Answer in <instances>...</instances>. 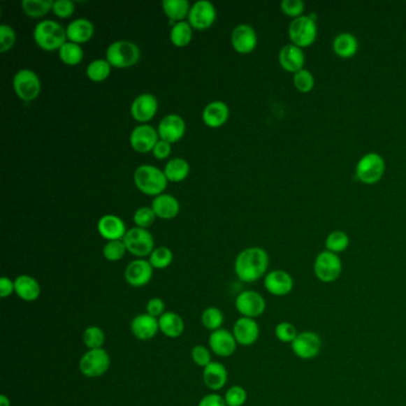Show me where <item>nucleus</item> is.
<instances>
[{"label": "nucleus", "instance_id": "obj_1", "mask_svg": "<svg viewBox=\"0 0 406 406\" xmlns=\"http://www.w3.org/2000/svg\"><path fill=\"white\" fill-rule=\"evenodd\" d=\"M270 267V255L261 247H249L235 259L233 270L241 282L253 284L265 277Z\"/></svg>", "mask_w": 406, "mask_h": 406}, {"label": "nucleus", "instance_id": "obj_2", "mask_svg": "<svg viewBox=\"0 0 406 406\" xmlns=\"http://www.w3.org/2000/svg\"><path fill=\"white\" fill-rule=\"evenodd\" d=\"M34 41L45 52H59L68 41L66 29L55 20H41L34 29Z\"/></svg>", "mask_w": 406, "mask_h": 406}, {"label": "nucleus", "instance_id": "obj_3", "mask_svg": "<svg viewBox=\"0 0 406 406\" xmlns=\"http://www.w3.org/2000/svg\"><path fill=\"white\" fill-rule=\"evenodd\" d=\"M133 182L141 194L154 198L164 194L168 185L164 171L152 165L137 167L133 173Z\"/></svg>", "mask_w": 406, "mask_h": 406}, {"label": "nucleus", "instance_id": "obj_4", "mask_svg": "<svg viewBox=\"0 0 406 406\" xmlns=\"http://www.w3.org/2000/svg\"><path fill=\"white\" fill-rule=\"evenodd\" d=\"M141 57L138 45L130 41H116L108 47L106 60L113 68H130L136 65Z\"/></svg>", "mask_w": 406, "mask_h": 406}, {"label": "nucleus", "instance_id": "obj_5", "mask_svg": "<svg viewBox=\"0 0 406 406\" xmlns=\"http://www.w3.org/2000/svg\"><path fill=\"white\" fill-rule=\"evenodd\" d=\"M386 171V162L378 153H367L358 160L355 175L365 185H375L382 180Z\"/></svg>", "mask_w": 406, "mask_h": 406}, {"label": "nucleus", "instance_id": "obj_6", "mask_svg": "<svg viewBox=\"0 0 406 406\" xmlns=\"http://www.w3.org/2000/svg\"><path fill=\"white\" fill-rule=\"evenodd\" d=\"M317 22L312 16L298 17L292 20L289 27V37L291 43L299 48H307L314 43L317 38Z\"/></svg>", "mask_w": 406, "mask_h": 406}, {"label": "nucleus", "instance_id": "obj_7", "mask_svg": "<svg viewBox=\"0 0 406 406\" xmlns=\"http://www.w3.org/2000/svg\"><path fill=\"white\" fill-rule=\"evenodd\" d=\"M343 263L338 254L323 250L314 262V277L323 284H333L341 277Z\"/></svg>", "mask_w": 406, "mask_h": 406}, {"label": "nucleus", "instance_id": "obj_8", "mask_svg": "<svg viewBox=\"0 0 406 406\" xmlns=\"http://www.w3.org/2000/svg\"><path fill=\"white\" fill-rule=\"evenodd\" d=\"M111 366V358L104 348L89 349L80 358L79 368L84 377L89 379L101 378Z\"/></svg>", "mask_w": 406, "mask_h": 406}, {"label": "nucleus", "instance_id": "obj_9", "mask_svg": "<svg viewBox=\"0 0 406 406\" xmlns=\"http://www.w3.org/2000/svg\"><path fill=\"white\" fill-rule=\"evenodd\" d=\"M13 89L17 97L25 103L36 101L40 97L41 85L40 77L31 69H20L13 77Z\"/></svg>", "mask_w": 406, "mask_h": 406}, {"label": "nucleus", "instance_id": "obj_10", "mask_svg": "<svg viewBox=\"0 0 406 406\" xmlns=\"http://www.w3.org/2000/svg\"><path fill=\"white\" fill-rule=\"evenodd\" d=\"M291 350L300 360H314L322 350V338L312 330H304L291 343Z\"/></svg>", "mask_w": 406, "mask_h": 406}, {"label": "nucleus", "instance_id": "obj_11", "mask_svg": "<svg viewBox=\"0 0 406 406\" xmlns=\"http://www.w3.org/2000/svg\"><path fill=\"white\" fill-rule=\"evenodd\" d=\"M126 250L137 258H145L153 253L155 249V241L153 235L147 229L131 228L125 233L123 238Z\"/></svg>", "mask_w": 406, "mask_h": 406}, {"label": "nucleus", "instance_id": "obj_12", "mask_svg": "<svg viewBox=\"0 0 406 406\" xmlns=\"http://www.w3.org/2000/svg\"><path fill=\"white\" fill-rule=\"evenodd\" d=\"M235 307L241 317L255 319L265 314L267 303L265 297L258 291L245 290L238 293L235 299Z\"/></svg>", "mask_w": 406, "mask_h": 406}, {"label": "nucleus", "instance_id": "obj_13", "mask_svg": "<svg viewBox=\"0 0 406 406\" xmlns=\"http://www.w3.org/2000/svg\"><path fill=\"white\" fill-rule=\"evenodd\" d=\"M216 17H217V13H216L215 5L208 0H201L191 6L187 22L194 30L204 31L212 27Z\"/></svg>", "mask_w": 406, "mask_h": 406}, {"label": "nucleus", "instance_id": "obj_14", "mask_svg": "<svg viewBox=\"0 0 406 406\" xmlns=\"http://www.w3.org/2000/svg\"><path fill=\"white\" fill-rule=\"evenodd\" d=\"M159 141L160 137L157 129L152 125H137L130 133L129 143L136 153L147 154L153 152L154 147Z\"/></svg>", "mask_w": 406, "mask_h": 406}, {"label": "nucleus", "instance_id": "obj_15", "mask_svg": "<svg viewBox=\"0 0 406 406\" xmlns=\"http://www.w3.org/2000/svg\"><path fill=\"white\" fill-rule=\"evenodd\" d=\"M263 286L274 297H286L293 291L294 279L287 270H273L266 274Z\"/></svg>", "mask_w": 406, "mask_h": 406}, {"label": "nucleus", "instance_id": "obj_16", "mask_svg": "<svg viewBox=\"0 0 406 406\" xmlns=\"http://www.w3.org/2000/svg\"><path fill=\"white\" fill-rule=\"evenodd\" d=\"M159 101L152 93H142L137 96L130 106V115L135 121L145 124L157 116Z\"/></svg>", "mask_w": 406, "mask_h": 406}, {"label": "nucleus", "instance_id": "obj_17", "mask_svg": "<svg viewBox=\"0 0 406 406\" xmlns=\"http://www.w3.org/2000/svg\"><path fill=\"white\" fill-rule=\"evenodd\" d=\"M159 137L162 141L171 145L180 141L186 133V123L182 117L177 113H171L164 117L157 126Z\"/></svg>", "mask_w": 406, "mask_h": 406}, {"label": "nucleus", "instance_id": "obj_18", "mask_svg": "<svg viewBox=\"0 0 406 406\" xmlns=\"http://www.w3.org/2000/svg\"><path fill=\"white\" fill-rule=\"evenodd\" d=\"M154 268L145 259H137L126 266L124 272L125 282L133 287L148 285L153 277Z\"/></svg>", "mask_w": 406, "mask_h": 406}, {"label": "nucleus", "instance_id": "obj_19", "mask_svg": "<svg viewBox=\"0 0 406 406\" xmlns=\"http://www.w3.org/2000/svg\"><path fill=\"white\" fill-rule=\"evenodd\" d=\"M231 45L238 54L245 55L253 52L258 45V35L255 29L248 24L238 25L231 34Z\"/></svg>", "mask_w": 406, "mask_h": 406}, {"label": "nucleus", "instance_id": "obj_20", "mask_svg": "<svg viewBox=\"0 0 406 406\" xmlns=\"http://www.w3.org/2000/svg\"><path fill=\"white\" fill-rule=\"evenodd\" d=\"M238 341H236L233 333H230L228 330H216L210 335V350L219 358L231 356L238 349Z\"/></svg>", "mask_w": 406, "mask_h": 406}, {"label": "nucleus", "instance_id": "obj_21", "mask_svg": "<svg viewBox=\"0 0 406 406\" xmlns=\"http://www.w3.org/2000/svg\"><path fill=\"white\" fill-rule=\"evenodd\" d=\"M233 334L240 346H253L260 338V326L256 319L240 317L233 324Z\"/></svg>", "mask_w": 406, "mask_h": 406}, {"label": "nucleus", "instance_id": "obj_22", "mask_svg": "<svg viewBox=\"0 0 406 406\" xmlns=\"http://www.w3.org/2000/svg\"><path fill=\"white\" fill-rule=\"evenodd\" d=\"M130 330L137 340L150 341L160 331L159 318L153 317L147 312L137 314L130 323Z\"/></svg>", "mask_w": 406, "mask_h": 406}, {"label": "nucleus", "instance_id": "obj_23", "mask_svg": "<svg viewBox=\"0 0 406 406\" xmlns=\"http://www.w3.org/2000/svg\"><path fill=\"white\" fill-rule=\"evenodd\" d=\"M277 60H279V65L284 71L296 74L299 71L304 69L305 54L303 52L302 48L290 43V45H284L280 49Z\"/></svg>", "mask_w": 406, "mask_h": 406}, {"label": "nucleus", "instance_id": "obj_24", "mask_svg": "<svg viewBox=\"0 0 406 406\" xmlns=\"http://www.w3.org/2000/svg\"><path fill=\"white\" fill-rule=\"evenodd\" d=\"M98 233L106 241H119L126 233V226L121 217L115 215H105L98 221Z\"/></svg>", "mask_w": 406, "mask_h": 406}, {"label": "nucleus", "instance_id": "obj_25", "mask_svg": "<svg viewBox=\"0 0 406 406\" xmlns=\"http://www.w3.org/2000/svg\"><path fill=\"white\" fill-rule=\"evenodd\" d=\"M229 106L224 101H211L206 105L205 109L203 110V122L206 126L211 129H218L226 124L229 119Z\"/></svg>", "mask_w": 406, "mask_h": 406}, {"label": "nucleus", "instance_id": "obj_26", "mask_svg": "<svg viewBox=\"0 0 406 406\" xmlns=\"http://www.w3.org/2000/svg\"><path fill=\"white\" fill-rule=\"evenodd\" d=\"M157 218L161 219H173L180 212V203L172 194H162L154 198L152 206Z\"/></svg>", "mask_w": 406, "mask_h": 406}, {"label": "nucleus", "instance_id": "obj_27", "mask_svg": "<svg viewBox=\"0 0 406 406\" xmlns=\"http://www.w3.org/2000/svg\"><path fill=\"white\" fill-rule=\"evenodd\" d=\"M228 378V370L221 362L212 361L203 370V380L210 390L219 391L224 389Z\"/></svg>", "mask_w": 406, "mask_h": 406}, {"label": "nucleus", "instance_id": "obj_28", "mask_svg": "<svg viewBox=\"0 0 406 406\" xmlns=\"http://www.w3.org/2000/svg\"><path fill=\"white\" fill-rule=\"evenodd\" d=\"M67 38L69 42L77 43V45H84L92 40L94 35V25L92 22L86 18H78L69 23L66 28Z\"/></svg>", "mask_w": 406, "mask_h": 406}, {"label": "nucleus", "instance_id": "obj_29", "mask_svg": "<svg viewBox=\"0 0 406 406\" xmlns=\"http://www.w3.org/2000/svg\"><path fill=\"white\" fill-rule=\"evenodd\" d=\"M15 293L24 302H36L41 296L40 282L27 274L20 275L15 279Z\"/></svg>", "mask_w": 406, "mask_h": 406}, {"label": "nucleus", "instance_id": "obj_30", "mask_svg": "<svg viewBox=\"0 0 406 406\" xmlns=\"http://www.w3.org/2000/svg\"><path fill=\"white\" fill-rule=\"evenodd\" d=\"M159 326L162 334L168 338H180L185 330L184 319L173 311H166L165 314L159 318Z\"/></svg>", "mask_w": 406, "mask_h": 406}, {"label": "nucleus", "instance_id": "obj_31", "mask_svg": "<svg viewBox=\"0 0 406 406\" xmlns=\"http://www.w3.org/2000/svg\"><path fill=\"white\" fill-rule=\"evenodd\" d=\"M335 55L341 59H351L358 50V41L350 33L338 34L333 42Z\"/></svg>", "mask_w": 406, "mask_h": 406}, {"label": "nucleus", "instance_id": "obj_32", "mask_svg": "<svg viewBox=\"0 0 406 406\" xmlns=\"http://www.w3.org/2000/svg\"><path fill=\"white\" fill-rule=\"evenodd\" d=\"M161 6L166 17L174 24L189 18L191 5L187 0H164Z\"/></svg>", "mask_w": 406, "mask_h": 406}, {"label": "nucleus", "instance_id": "obj_33", "mask_svg": "<svg viewBox=\"0 0 406 406\" xmlns=\"http://www.w3.org/2000/svg\"><path fill=\"white\" fill-rule=\"evenodd\" d=\"M189 171H191L189 164L186 161L185 159L174 157L166 164L164 173H165L168 182L177 184V182L185 180L186 177H189Z\"/></svg>", "mask_w": 406, "mask_h": 406}, {"label": "nucleus", "instance_id": "obj_34", "mask_svg": "<svg viewBox=\"0 0 406 406\" xmlns=\"http://www.w3.org/2000/svg\"><path fill=\"white\" fill-rule=\"evenodd\" d=\"M192 36H194V28L186 20L175 23L173 28L171 29V34H169L172 45L177 48L187 47L192 41Z\"/></svg>", "mask_w": 406, "mask_h": 406}, {"label": "nucleus", "instance_id": "obj_35", "mask_svg": "<svg viewBox=\"0 0 406 406\" xmlns=\"http://www.w3.org/2000/svg\"><path fill=\"white\" fill-rule=\"evenodd\" d=\"M350 240L348 233L342 231V230H334L326 236V250L330 253L341 254L346 252L349 247Z\"/></svg>", "mask_w": 406, "mask_h": 406}, {"label": "nucleus", "instance_id": "obj_36", "mask_svg": "<svg viewBox=\"0 0 406 406\" xmlns=\"http://www.w3.org/2000/svg\"><path fill=\"white\" fill-rule=\"evenodd\" d=\"M111 69L113 67L110 65L109 61L106 59H98L87 66L86 75L93 82H103L110 77Z\"/></svg>", "mask_w": 406, "mask_h": 406}, {"label": "nucleus", "instance_id": "obj_37", "mask_svg": "<svg viewBox=\"0 0 406 406\" xmlns=\"http://www.w3.org/2000/svg\"><path fill=\"white\" fill-rule=\"evenodd\" d=\"M52 0H24L22 8L30 18H42L52 11Z\"/></svg>", "mask_w": 406, "mask_h": 406}, {"label": "nucleus", "instance_id": "obj_38", "mask_svg": "<svg viewBox=\"0 0 406 406\" xmlns=\"http://www.w3.org/2000/svg\"><path fill=\"white\" fill-rule=\"evenodd\" d=\"M60 60L67 66H78L84 59V50L80 45L67 41L59 50Z\"/></svg>", "mask_w": 406, "mask_h": 406}, {"label": "nucleus", "instance_id": "obj_39", "mask_svg": "<svg viewBox=\"0 0 406 406\" xmlns=\"http://www.w3.org/2000/svg\"><path fill=\"white\" fill-rule=\"evenodd\" d=\"M201 324L209 330L211 333L216 331V330L222 329V326L224 323V314L222 312V310L216 306H210L206 307L201 317Z\"/></svg>", "mask_w": 406, "mask_h": 406}, {"label": "nucleus", "instance_id": "obj_40", "mask_svg": "<svg viewBox=\"0 0 406 406\" xmlns=\"http://www.w3.org/2000/svg\"><path fill=\"white\" fill-rule=\"evenodd\" d=\"M173 252L167 247H159L149 255V263L154 270H165L173 262Z\"/></svg>", "mask_w": 406, "mask_h": 406}, {"label": "nucleus", "instance_id": "obj_41", "mask_svg": "<svg viewBox=\"0 0 406 406\" xmlns=\"http://www.w3.org/2000/svg\"><path fill=\"white\" fill-rule=\"evenodd\" d=\"M105 341L106 338L104 330L101 329V326H91L85 329L82 342L89 349H101L104 346Z\"/></svg>", "mask_w": 406, "mask_h": 406}, {"label": "nucleus", "instance_id": "obj_42", "mask_svg": "<svg viewBox=\"0 0 406 406\" xmlns=\"http://www.w3.org/2000/svg\"><path fill=\"white\" fill-rule=\"evenodd\" d=\"M274 334H275L277 341L285 343V345H291L297 338L299 331L293 323L284 321V322L277 323L275 326Z\"/></svg>", "mask_w": 406, "mask_h": 406}, {"label": "nucleus", "instance_id": "obj_43", "mask_svg": "<svg viewBox=\"0 0 406 406\" xmlns=\"http://www.w3.org/2000/svg\"><path fill=\"white\" fill-rule=\"evenodd\" d=\"M314 77L307 69H302L293 74V85L298 92L310 93L314 87Z\"/></svg>", "mask_w": 406, "mask_h": 406}, {"label": "nucleus", "instance_id": "obj_44", "mask_svg": "<svg viewBox=\"0 0 406 406\" xmlns=\"http://www.w3.org/2000/svg\"><path fill=\"white\" fill-rule=\"evenodd\" d=\"M126 247H125L123 240L119 241H110L104 245L103 248V255L108 261L117 262L124 258L126 253Z\"/></svg>", "mask_w": 406, "mask_h": 406}, {"label": "nucleus", "instance_id": "obj_45", "mask_svg": "<svg viewBox=\"0 0 406 406\" xmlns=\"http://www.w3.org/2000/svg\"><path fill=\"white\" fill-rule=\"evenodd\" d=\"M157 215L154 213L152 208L143 206V208H140V209H137L135 211L133 219L137 228L148 229L149 226H153L155 221H157Z\"/></svg>", "mask_w": 406, "mask_h": 406}, {"label": "nucleus", "instance_id": "obj_46", "mask_svg": "<svg viewBox=\"0 0 406 406\" xmlns=\"http://www.w3.org/2000/svg\"><path fill=\"white\" fill-rule=\"evenodd\" d=\"M224 399L228 406H243L248 399V393L245 387L233 385L226 391Z\"/></svg>", "mask_w": 406, "mask_h": 406}, {"label": "nucleus", "instance_id": "obj_47", "mask_svg": "<svg viewBox=\"0 0 406 406\" xmlns=\"http://www.w3.org/2000/svg\"><path fill=\"white\" fill-rule=\"evenodd\" d=\"M16 33L13 27L8 24L0 25V52L1 54L10 52L13 48V45H16Z\"/></svg>", "mask_w": 406, "mask_h": 406}, {"label": "nucleus", "instance_id": "obj_48", "mask_svg": "<svg viewBox=\"0 0 406 406\" xmlns=\"http://www.w3.org/2000/svg\"><path fill=\"white\" fill-rule=\"evenodd\" d=\"M280 8L284 15L296 20L298 17L303 16L305 11V4L302 0H282Z\"/></svg>", "mask_w": 406, "mask_h": 406}, {"label": "nucleus", "instance_id": "obj_49", "mask_svg": "<svg viewBox=\"0 0 406 406\" xmlns=\"http://www.w3.org/2000/svg\"><path fill=\"white\" fill-rule=\"evenodd\" d=\"M191 358L194 360V363L201 368H205L208 365L212 362L211 350L208 347L201 346V345H197L192 348Z\"/></svg>", "mask_w": 406, "mask_h": 406}, {"label": "nucleus", "instance_id": "obj_50", "mask_svg": "<svg viewBox=\"0 0 406 406\" xmlns=\"http://www.w3.org/2000/svg\"><path fill=\"white\" fill-rule=\"evenodd\" d=\"M75 11V5L71 0H57L52 3V13L59 18H71Z\"/></svg>", "mask_w": 406, "mask_h": 406}, {"label": "nucleus", "instance_id": "obj_51", "mask_svg": "<svg viewBox=\"0 0 406 406\" xmlns=\"http://www.w3.org/2000/svg\"><path fill=\"white\" fill-rule=\"evenodd\" d=\"M145 310H147V314H150V316H153L155 318H160L166 312V304L161 298H150L148 303H147Z\"/></svg>", "mask_w": 406, "mask_h": 406}, {"label": "nucleus", "instance_id": "obj_52", "mask_svg": "<svg viewBox=\"0 0 406 406\" xmlns=\"http://www.w3.org/2000/svg\"><path fill=\"white\" fill-rule=\"evenodd\" d=\"M152 153H153L154 157L157 159V160H165L172 153V145L168 143V142L160 140V141L157 142V145L154 147Z\"/></svg>", "mask_w": 406, "mask_h": 406}, {"label": "nucleus", "instance_id": "obj_53", "mask_svg": "<svg viewBox=\"0 0 406 406\" xmlns=\"http://www.w3.org/2000/svg\"><path fill=\"white\" fill-rule=\"evenodd\" d=\"M198 406H228L226 405V399L217 393H211L201 398Z\"/></svg>", "mask_w": 406, "mask_h": 406}, {"label": "nucleus", "instance_id": "obj_54", "mask_svg": "<svg viewBox=\"0 0 406 406\" xmlns=\"http://www.w3.org/2000/svg\"><path fill=\"white\" fill-rule=\"evenodd\" d=\"M15 293V280L3 277L0 279V297L8 298Z\"/></svg>", "mask_w": 406, "mask_h": 406}, {"label": "nucleus", "instance_id": "obj_55", "mask_svg": "<svg viewBox=\"0 0 406 406\" xmlns=\"http://www.w3.org/2000/svg\"><path fill=\"white\" fill-rule=\"evenodd\" d=\"M0 406H11L10 399H8L5 394H1V396H0Z\"/></svg>", "mask_w": 406, "mask_h": 406}]
</instances>
